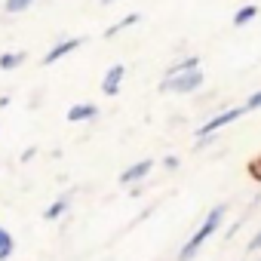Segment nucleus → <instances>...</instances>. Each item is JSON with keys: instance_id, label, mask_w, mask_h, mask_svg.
Returning <instances> with one entry per match:
<instances>
[{"instance_id": "nucleus-18", "label": "nucleus", "mask_w": 261, "mask_h": 261, "mask_svg": "<svg viewBox=\"0 0 261 261\" xmlns=\"http://www.w3.org/2000/svg\"><path fill=\"white\" fill-rule=\"evenodd\" d=\"M163 166H166V169H175V166H178V160H175V157H166V160H163Z\"/></svg>"}, {"instance_id": "nucleus-17", "label": "nucleus", "mask_w": 261, "mask_h": 261, "mask_svg": "<svg viewBox=\"0 0 261 261\" xmlns=\"http://www.w3.org/2000/svg\"><path fill=\"white\" fill-rule=\"evenodd\" d=\"M249 252H261V230L249 240Z\"/></svg>"}, {"instance_id": "nucleus-15", "label": "nucleus", "mask_w": 261, "mask_h": 261, "mask_svg": "<svg viewBox=\"0 0 261 261\" xmlns=\"http://www.w3.org/2000/svg\"><path fill=\"white\" fill-rule=\"evenodd\" d=\"M243 108H246V111H258V108H261V92H255V95H249Z\"/></svg>"}, {"instance_id": "nucleus-9", "label": "nucleus", "mask_w": 261, "mask_h": 261, "mask_svg": "<svg viewBox=\"0 0 261 261\" xmlns=\"http://www.w3.org/2000/svg\"><path fill=\"white\" fill-rule=\"evenodd\" d=\"M139 19H142V16H139V13H129V16H126V19H120V22H117V25H111V28H108V31H105V37H117V34H120V31H126V28H133V25H136V22H139Z\"/></svg>"}, {"instance_id": "nucleus-5", "label": "nucleus", "mask_w": 261, "mask_h": 261, "mask_svg": "<svg viewBox=\"0 0 261 261\" xmlns=\"http://www.w3.org/2000/svg\"><path fill=\"white\" fill-rule=\"evenodd\" d=\"M123 80H126V65L108 68V74L101 77V92H105V95H117L120 86H123Z\"/></svg>"}, {"instance_id": "nucleus-10", "label": "nucleus", "mask_w": 261, "mask_h": 261, "mask_svg": "<svg viewBox=\"0 0 261 261\" xmlns=\"http://www.w3.org/2000/svg\"><path fill=\"white\" fill-rule=\"evenodd\" d=\"M28 56L19 49V53H4V56H0V68H4V71H16L22 62H25Z\"/></svg>"}, {"instance_id": "nucleus-12", "label": "nucleus", "mask_w": 261, "mask_h": 261, "mask_svg": "<svg viewBox=\"0 0 261 261\" xmlns=\"http://www.w3.org/2000/svg\"><path fill=\"white\" fill-rule=\"evenodd\" d=\"M191 68H200V59H197V56H188V59H181L178 65H172V68L166 71V77H172V74H181V71H191Z\"/></svg>"}, {"instance_id": "nucleus-16", "label": "nucleus", "mask_w": 261, "mask_h": 261, "mask_svg": "<svg viewBox=\"0 0 261 261\" xmlns=\"http://www.w3.org/2000/svg\"><path fill=\"white\" fill-rule=\"evenodd\" d=\"M249 172H252V178H258V181H261V157L249 163Z\"/></svg>"}, {"instance_id": "nucleus-11", "label": "nucleus", "mask_w": 261, "mask_h": 261, "mask_svg": "<svg viewBox=\"0 0 261 261\" xmlns=\"http://www.w3.org/2000/svg\"><path fill=\"white\" fill-rule=\"evenodd\" d=\"M13 249H16V243H13V233H10L7 227H0V261H7V258L13 255Z\"/></svg>"}, {"instance_id": "nucleus-3", "label": "nucleus", "mask_w": 261, "mask_h": 261, "mask_svg": "<svg viewBox=\"0 0 261 261\" xmlns=\"http://www.w3.org/2000/svg\"><path fill=\"white\" fill-rule=\"evenodd\" d=\"M243 114H246V108H227V111H221V114H215L212 120H206V123H203V126L197 129V139H200V142H206L209 136H215V133H218V129H224L227 123H233V120H240Z\"/></svg>"}, {"instance_id": "nucleus-6", "label": "nucleus", "mask_w": 261, "mask_h": 261, "mask_svg": "<svg viewBox=\"0 0 261 261\" xmlns=\"http://www.w3.org/2000/svg\"><path fill=\"white\" fill-rule=\"evenodd\" d=\"M151 169H154V160H139V163H133L129 169L120 172V181H123V185H136V181H142Z\"/></svg>"}, {"instance_id": "nucleus-19", "label": "nucleus", "mask_w": 261, "mask_h": 261, "mask_svg": "<svg viewBox=\"0 0 261 261\" xmlns=\"http://www.w3.org/2000/svg\"><path fill=\"white\" fill-rule=\"evenodd\" d=\"M101 4H105V7H108V4H117V0H101Z\"/></svg>"}, {"instance_id": "nucleus-13", "label": "nucleus", "mask_w": 261, "mask_h": 261, "mask_svg": "<svg viewBox=\"0 0 261 261\" xmlns=\"http://www.w3.org/2000/svg\"><path fill=\"white\" fill-rule=\"evenodd\" d=\"M65 209H68V197H62V200H56V203H53V206H49V209L43 212V218H46V221H56V218H59V215H62Z\"/></svg>"}, {"instance_id": "nucleus-14", "label": "nucleus", "mask_w": 261, "mask_h": 261, "mask_svg": "<svg viewBox=\"0 0 261 261\" xmlns=\"http://www.w3.org/2000/svg\"><path fill=\"white\" fill-rule=\"evenodd\" d=\"M34 4V0H4V13H10V16H16V13H22V10H28Z\"/></svg>"}, {"instance_id": "nucleus-7", "label": "nucleus", "mask_w": 261, "mask_h": 261, "mask_svg": "<svg viewBox=\"0 0 261 261\" xmlns=\"http://www.w3.org/2000/svg\"><path fill=\"white\" fill-rule=\"evenodd\" d=\"M95 114H98V108L89 105V101L71 105V108H68V123H86V120H95Z\"/></svg>"}, {"instance_id": "nucleus-8", "label": "nucleus", "mask_w": 261, "mask_h": 261, "mask_svg": "<svg viewBox=\"0 0 261 261\" xmlns=\"http://www.w3.org/2000/svg\"><path fill=\"white\" fill-rule=\"evenodd\" d=\"M255 16H258V7H255V4H246V7H240V10L233 13V25L243 28V25H249Z\"/></svg>"}, {"instance_id": "nucleus-1", "label": "nucleus", "mask_w": 261, "mask_h": 261, "mask_svg": "<svg viewBox=\"0 0 261 261\" xmlns=\"http://www.w3.org/2000/svg\"><path fill=\"white\" fill-rule=\"evenodd\" d=\"M224 212H227L224 206H215V209H212V212L203 218V224L194 230V237H191V240L181 246V252H178V261H191V258H194V255L203 249V243H206V240H209V237H212L218 227H221V221H224Z\"/></svg>"}, {"instance_id": "nucleus-2", "label": "nucleus", "mask_w": 261, "mask_h": 261, "mask_svg": "<svg viewBox=\"0 0 261 261\" xmlns=\"http://www.w3.org/2000/svg\"><path fill=\"white\" fill-rule=\"evenodd\" d=\"M203 86V71L200 68H191V71H181V74H172V77H163L160 83V92H194Z\"/></svg>"}, {"instance_id": "nucleus-4", "label": "nucleus", "mask_w": 261, "mask_h": 261, "mask_svg": "<svg viewBox=\"0 0 261 261\" xmlns=\"http://www.w3.org/2000/svg\"><path fill=\"white\" fill-rule=\"evenodd\" d=\"M86 40L83 37H71V40H62V43H56L46 56H43V65H53V62H59V59H65V56H71L74 49H80Z\"/></svg>"}]
</instances>
